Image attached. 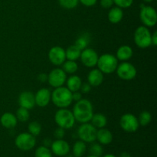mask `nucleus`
Here are the masks:
<instances>
[{
  "instance_id": "obj_40",
  "label": "nucleus",
  "mask_w": 157,
  "mask_h": 157,
  "mask_svg": "<svg viewBox=\"0 0 157 157\" xmlns=\"http://www.w3.org/2000/svg\"><path fill=\"white\" fill-rule=\"evenodd\" d=\"M38 81L41 83H44L48 81V75L45 73H41L38 75Z\"/></svg>"
},
{
  "instance_id": "obj_37",
  "label": "nucleus",
  "mask_w": 157,
  "mask_h": 157,
  "mask_svg": "<svg viewBox=\"0 0 157 157\" xmlns=\"http://www.w3.org/2000/svg\"><path fill=\"white\" fill-rule=\"evenodd\" d=\"M80 90H81V93L87 94L90 91V90H91V86H90L88 83H84V84L82 83Z\"/></svg>"
},
{
  "instance_id": "obj_33",
  "label": "nucleus",
  "mask_w": 157,
  "mask_h": 157,
  "mask_svg": "<svg viewBox=\"0 0 157 157\" xmlns=\"http://www.w3.org/2000/svg\"><path fill=\"white\" fill-rule=\"evenodd\" d=\"M89 151H90V155H94V156L98 157H101L104 153V150H103L101 144H95V143L90 146Z\"/></svg>"
},
{
  "instance_id": "obj_31",
  "label": "nucleus",
  "mask_w": 157,
  "mask_h": 157,
  "mask_svg": "<svg viewBox=\"0 0 157 157\" xmlns=\"http://www.w3.org/2000/svg\"><path fill=\"white\" fill-rule=\"evenodd\" d=\"M35 157H52V153L48 147L41 146L35 150Z\"/></svg>"
},
{
  "instance_id": "obj_20",
  "label": "nucleus",
  "mask_w": 157,
  "mask_h": 157,
  "mask_svg": "<svg viewBox=\"0 0 157 157\" xmlns=\"http://www.w3.org/2000/svg\"><path fill=\"white\" fill-rule=\"evenodd\" d=\"M133 51L129 45H122L119 47L116 53V58L118 61H127L133 57Z\"/></svg>"
},
{
  "instance_id": "obj_10",
  "label": "nucleus",
  "mask_w": 157,
  "mask_h": 157,
  "mask_svg": "<svg viewBox=\"0 0 157 157\" xmlns=\"http://www.w3.org/2000/svg\"><path fill=\"white\" fill-rule=\"evenodd\" d=\"M120 126L127 133H134L140 127L138 118L132 113H125L120 120Z\"/></svg>"
},
{
  "instance_id": "obj_3",
  "label": "nucleus",
  "mask_w": 157,
  "mask_h": 157,
  "mask_svg": "<svg viewBox=\"0 0 157 157\" xmlns=\"http://www.w3.org/2000/svg\"><path fill=\"white\" fill-rule=\"evenodd\" d=\"M118 65V60L112 54L105 53L98 58L97 66L98 69L106 75H110L116 71V69Z\"/></svg>"
},
{
  "instance_id": "obj_36",
  "label": "nucleus",
  "mask_w": 157,
  "mask_h": 157,
  "mask_svg": "<svg viewBox=\"0 0 157 157\" xmlns=\"http://www.w3.org/2000/svg\"><path fill=\"white\" fill-rule=\"evenodd\" d=\"M100 4L104 9H110L113 6V0H101Z\"/></svg>"
},
{
  "instance_id": "obj_32",
  "label": "nucleus",
  "mask_w": 157,
  "mask_h": 157,
  "mask_svg": "<svg viewBox=\"0 0 157 157\" xmlns=\"http://www.w3.org/2000/svg\"><path fill=\"white\" fill-rule=\"evenodd\" d=\"M58 2L64 9H72L78 6L79 0H58Z\"/></svg>"
},
{
  "instance_id": "obj_4",
  "label": "nucleus",
  "mask_w": 157,
  "mask_h": 157,
  "mask_svg": "<svg viewBox=\"0 0 157 157\" xmlns=\"http://www.w3.org/2000/svg\"><path fill=\"white\" fill-rule=\"evenodd\" d=\"M55 121L58 127L64 130L72 128L76 122L72 111L67 108H60L57 110L55 114Z\"/></svg>"
},
{
  "instance_id": "obj_15",
  "label": "nucleus",
  "mask_w": 157,
  "mask_h": 157,
  "mask_svg": "<svg viewBox=\"0 0 157 157\" xmlns=\"http://www.w3.org/2000/svg\"><path fill=\"white\" fill-rule=\"evenodd\" d=\"M51 98L52 92L50 90L45 87H42L39 89L35 94V105H38L40 107H46L50 103Z\"/></svg>"
},
{
  "instance_id": "obj_46",
  "label": "nucleus",
  "mask_w": 157,
  "mask_h": 157,
  "mask_svg": "<svg viewBox=\"0 0 157 157\" xmlns=\"http://www.w3.org/2000/svg\"><path fill=\"white\" fill-rule=\"evenodd\" d=\"M144 1L146 2H152L153 0H144Z\"/></svg>"
},
{
  "instance_id": "obj_12",
  "label": "nucleus",
  "mask_w": 157,
  "mask_h": 157,
  "mask_svg": "<svg viewBox=\"0 0 157 157\" xmlns=\"http://www.w3.org/2000/svg\"><path fill=\"white\" fill-rule=\"evenodd\" d=\"M98 58L99 56L96 51L90 48H87L81 51V56H80L81 63L85 67H90V68L94 67L97 65Z\"/></svg>"
},
{
  "instance_id": "obj_1",
  "label": "nucleus",
  "mask_w": 157,
  "mask_h": 157,
  "mask_svg": "<svg viewBox=\"0 0 157 157\" xmlns=\"http://www.w3.org/2000/svg\"><path fill=\"white\" fill-rule=\"evenodd\" d=\"M75 121L81 124L90 122L94 114L91 102L87 99H81L75 103L72 110Z\"/></svg>"
},
{
  "instance_id": "obj_27",
  "label": "nucleus",
  "mask_w": 157,
  "mask_h": 157,
  "mask_svg": "<svg viewBox=\"0 0 157 157\" xmlns=\"http://www.w3.org/2000/svg\"><path fill=\"white\" fill-rule=\"evenodd\" d=\"M62 70L66 74L69 75H75L78 70V65L75 61L67 60L62 64Z\"/></svg>"
},
{
  "instance_id": "obj_6",
  "label": "nucleus",
  "mask_w": 157,
  "mask_h": 157,
  "mask_svg": "<svg viewBox=\"0 0 157 157\" xmlns=\"http://www.w3.org/2000/svg\"><path fill=\"white\" fill-rule=\"evenodd\" d=\"M116 72L119 78L123 81H131L136 78L137 74L135 66L128 61H122L118 64Z\"/></svg>"
},
{
  "instance_id": "obj_30",
  "label": "nucleus",
  "mask_w": 157,
  "mask_h": 157,
  "mask_svg": "<svg viewBox=\"0 0 157 157\" xmlns=\"http://www.w3.org/2000/svg\"><path fill=\"white\" fill-rule=\"evenodd\" d=\"M29 133L33 135L34 136H37L40 134L41 131V125L38 121H32L29 123L28 126Z\"/></svg>"
},
{
  "instance_id": "obj_38",
  "label": "nucleus",
  "mask_w": 157,
  "mask_h": 157,
  "mask_svg": "<svg viewBox=\"0 0 157 157\" xmlns=\"http://www.w3.org/2000/svg\"><path fill=\"white\" fill-rule=\"evenodd\" d=\"M79 2H81V4L87 6V7H91L96 4L98 0H79Z\"/></svg>"
},
{
  "instance_id": "obj_16",
  "label": "nucleus",
  "mask_w": 157,
  "mask_h": 157,
  "mask_svg": "<svg viewBox=\"0 0 157 157\" xmlns=\"http://www.w3.org/2000/svg\"><path fill=\"white\" fill-rule=\"evenodd\" d=\"M18 104L23 108L32 110L35 106V94L31 91L21 92L18 97Z\"/></svg>"
},
{
  "instance_id": "obj_9",
  "label": "nucleus",
  "mask_w": 157,
  "mask_h": 157,
  "mask_svg": "<svg viewBox=\"0 0 157 157\" xmlns=\"http://www.w3.org/2000/svg\"><path fill=\"white\" fill-rule=\"evenodd\" d=\"M140 20L146 27H153L157 23V13L156 9L151 6H142L140 12Z\"/></svg>"
},
{
  "instance_id": "obj_25",
  "label": "nucleus",
  "mask_w": 157,
  "mask_h": 157,
  "mask_svg": "<svg viewBox=\"0 0 157 157\" xmlns=\"http://www.w3.org/2000/svg\"><path fill=\"white\" fill-rule=\"evenodd\" d=\"M87 150L86 143L82 140H78L75 143L72 147V153L75 157H82Z\"/></svg>"
},
{
  "instance_id": "obj_14",
  "label": "nucleus",
  "mask_w": 157,
  "mask_h": 157,
  "mask_svg": "<svg viewBox=\"0 0 157 157\" xmlns=\"http://www.w3.org/2000/svg\"><path fill=\"white\" fill-rule=\"evenodd\" d=\"M70 145L63 139L53 141L51 145V151L52 154L57 156H64L70 152Z\"/></svg>"
},
{
  "instance_id": "obj_7",
  "label": "nucleus",
  "mask_w": 157,
  "mask_h": 157,
  "mask_svg": "<svg viewBox=\"0 0 157 157\" xmlns=\"http://www.w3.org/2000/svg\"><path fill=\"white\" fill-rule=\"evenodd\" d=\"M98 129L90 123H84L78 127V136L84 143H94L96 140Z\"/></svg>"
},
{
  "instance_id": "obj_26",
  "label": "nucleus",
  "mask_w": 157,
  "mask_h": 157,
  "mask_svg": "<svg viewBox=\"0 0 157 157\" xmlns=\"http://www.w3.org/2000/svg\"><path fill=\"white\" fill-rule=\"evenodd\" d=\"M90 42V34L84 32L83 35H80L76 39L75 43V45H76L78 48L81 49V51L88 48L89 44Z\"/></svg>"
},
{
  "instance_id": "obj_39",
  "label": "nucleus",
  "mask_w": 157,
  "mask_h": 157,
  "mask_svg": "<svg viewBox=\"0 0 157 157\" xmlns=\"http://www.w3.org/2000/svg\"><path fill=\"white\" fill-rule=\"evenodd\" d=\"M81 99H82V94H81L79 90L72 92V100H73V101L77 102V101H79Z\"/></svg>"
},
{
  "instance_id": "obj_42",
  "label": "nucleus",
  "mask_w": 157,
  "mask_h": 157,
  "mask_svg": "<svg viewBox=\"0 0 157 157\" xmlns=\"http://www.w3.org/2000/svg\"><path fill=\"white\" fill-rule=\"evenodd\" d=\"M52 141L49 138H47V139H44V141H43V146L49 147H51V145H52Z\"/></svg>"
},
{
  "instance_id": "obj_22",
  "label": "nucleus",
  "mask_w": 157,
  "mask_h": 157,
  "mask_svg": "<svg viewBox=\"0 0 157 157\" xmlns=\"http://www.w3.org/2000/svg\"><path fill=\"white\" fill-rule=\"evenodd\" d=\"M66 83H67L66 87L70 91L75 92L80 90L81 86L82 84V81H81V78L78 75H71V76H70L66 80Z\"/></svg>"
},
{
  "instance_id": "obj_18",
  "label": "nucleus",
  "mask_w": 157,
  "mask_h": 157,
  "mask_svg": "<svg viewBox=\"0 0 157 157\" xmlns=\"http://www.w3.org/2000/svg\"><path fill=\"white\" fill-rule=\"evenodd\" d=\"M2 126L6 129H13L18 124V120L15 114L9 112H6L2 115L0 118Z\"/></svg>"
},
{
  "instance_id": "obj_17",
  "label": "nucleus",
  "mask_w": 157,
  "mask_h": 157,
  "mask_svg": "<svg viewBox=\"0 0 157 157\" xmlns=\"http://www.w3.org/2000/svg\"><path fill=\"white\" fill-rule=\"evenodd\" d=\"M104 81V74L99 69H93L87 75V83L91 87H98Z\"/></svg>"
},
{
  "instance_id": "obj_45",
  "label": "nucleus",
  "mask_w": 157,
  "mask_h": 157,
  "mask_svg": "<svg viewBox=\"0 0 157 157\" xmlns=\"http://www.w3.org/2000/svg\"><path fill=\"white\" fill-rule=\"evenodd\" d=\"M63 157H75V156H74L73 155H70L68 153V154H67V155H66V156H63Z\"/></svg>"
},
{
  "instance_id": "obj_28",
  "label": "nucleus",
  "mask_w": 157,
  "mask_h": 157,
  "mask_svg": "<svg viewBox=\"0 0 157 157\" xmlns=\"http://www.w3.org/2000/svg\"><path fill=\"white\" fill-rule=\"evenodd\" d=\"M18 121L20 122H27L30 118V113H29V110L25 108L20 107L17 110L16 114H15Z\"/></svg>"
},
{
  "instance_id": "obj_23",
  "label": "nucleus",
  "mask_w": 157,
  "mask_h": 157,
  "mask_svg": "<svg viewBox=\"0 0 157 157\" xmlns=\"http://www.w3.org/2000/svg\"><path fill=\"white\" fill-rule=\"evenodd\" d=\"M90 121H91L92 125L97 129L104 128L107 126V119L105 115L100 113H94Z\"/></svg>"
},
{
  "instance_id": "obj_43",
  "label": "nucleus",
  "mask_w": 157,
  "mask_h": 157,
  "mask_svg": "<svg viewBox=\"0 0 157 157\" xmlns=\"http://www.w3.org/2000/svg\"><path fill=\"white\" fill-rule=\"evenodd\" d=\"M119 157H132L131 155L129 153H127V152H123L122 153H121Z\"/></svg>"
},
{
  "instance_id": "obj_2",
  "label": "nucleus",
  "mask_w": 157,
  "mask_h": 157,
  "mask_svg": "<svg viewBox=\"0 0 157 157\" xmlns=\"http://www.w3.org/2000/svg\"><path fill=\"white\" fill-rule=\"evenodd\" d=\"M51 100L58 108H67L73 102L72 92L64 86L56 87L52 93Z\"/></svg>"
},
{
  "instance_id": "obj_21",
  "label": "nucleus",
  "mask_w": 157,
  "mask_h": 157,
  "mask_svg": "<svg viewBox=\"0 0 157 157\" xmlns=\"http://www.w3.org/2000/svg\"><path fill=\"white\" fill-rule=\"evenodd\" d=\"M124 18V12L122 9L117 7H113L108 12V20L112 24H118L122 21Z\"/></svg>"
},
{
  "instance_id": "obj_13",
  "label": "nucleus",
  "mask_w": 157,
  "mask_h": 157,
  "mask_svg": "<svg viewBox=\"0 0 157 157\" xmlns=\"http://www.w3.org/2000/svg\"><path fill=\"white\" fill-rule=\"evenodd\" d=\"M48 59L54 65H62L66 61L65 50L60 46H54L48 52Z\"/></svg>"
},
{
  "instance_id": "obj_19",
  "label": "nucleus",
  "mask_w": 157,
  "mask_h": 157,
  "mask_svg": "<svg viewBox=\"0 0 157 157\" xmlns=\"http://www.w3.org/2000/svg\"><path fill=\"white\" fill-rule=\"evenodd\" d=\"M97 140L101 145H108L113 141V134L106 128H101L97 131Z\"/></svg>"
},
{
  "instance_id": "obj_41",
  "label": "nucleus",
  "mask_w": 157,
  "mask_h": 157,
  "mask_svg": "<svg viewBox=\"0 0 157 157\" xmlns=\"http://www.w3.org/2000/svg\"><path fill=\"white\" fill-rule=\"evenodd\" d=\"M151 43L152 45H157V32L155 31L153 34H151Z\"/></svg>"
},
{
  "instance_id": "obj_35",
  "label": "nucleus",
  "mask_w": 157,
  "mask_h": 157,
  "mask_svg": "<svg viewBox=\"0 0 157 157\" xmlns=\"http://www.w3.org/2000/svg\"><path fill=\"white\" fill-rule=\"evenodd\" d=\"M64 135H65V130L59 127L55 130V133H54V136L57 140L63 139Z\"/></svg>"
},
{
  "instance_id": "obj_24",
  "label": "nucleus",
  "mask_w": 157,
  "mask_h": 157,
  "mask_svg": "<svg viewBox=\"0 0 157 157\" xmlns=\"http://www.w3.org/2000/svg\"><path fill=\"white\" fill-rule=\"evenodd\" d=\"M81 53V50L80 48H78L76 45L74 44V45L69 46L65 50L66 60L76 61L78 58H80Z\"/></svg>"
},
{
  "instance_id": "obj_29",
  "label": "nucleus",
  "mask_w": 157,
  "mask_h": 157,
  "mask_svg": "<svg viewBox=\"0 0 157 157\" xmlns=\"http://www.w3.org/2000/svg\"><path fill=\"white\" fill-rule=\"evenodd\" d=\"M152 121V115L147 110H144L141 112L138 117V121H139L140 126L145 127L147 126Z\"/></svg>"
},
{
  "instance_id": "obj_47",
  "label": "nucleus",
  "mask_w": 157,
  "mask_h": 157,
  "mask_svg": "<svg viewBox=\"0 0 157 157\" xmlns=\"http://www.w3.org/2000/svg\"><path fill=\"white\" fill-rule=\"evenodd\" d=\"M87 157H98V156H94V155H90V156H87Z\"/></svg>"
},
{
  "instance_id": "obj_34",
  "label": "nucleus",
  "mask_w": 157,
  "mask_h": 157,
  "mask_svg": "<svg viewBox=\"0 0 157 157\" xmlns=\"http://www.w3.org/2000/svg\"><path fill=\"white\" fill-rule=\"evenodd\" d=\"M133 0H113V3L121 9H127L133 5Z\"/></svg>"
},
{
  "instance_id": "obj_8",
  "label": "nucleus",
  "mask_w": 157,
  "mask_h": 157,
  "mask_svg": "<svg viewBox=\"0 0 157 157\" xmlns=\"http://www.w3.org/2000/svg\"><path fill=\"white\" fill-rule=\"evenodd\" d=\"M15 144L18 149L22 151L32 150L36 144L35 136L29 133H21L16 136Z\"/></svg>"
},
{
  "instance_id": "obj_11",
  "label": "nucleus",
  "mask_w": 157,
  "mask_h": 157,
  "mask_svg": "<svg viewBox=\"0 0 157 157\" xmlns=\"http://www.w3.org/2000/svg\"><path fill=\"white\" fill-rule=\"evenodd\" d=\"M67 80V74L62 70V68L53 69L48 75V82L52 87H59L64 86Z\"/></svg>"
},
{
  "instance_id": "obj_44",
  "label": "nucleus",
  "mask_w": 157,
  "mask_h": 157,
  "mask_svg": "<svg viewBox=\"0 0 157 157\" xmlns=\"http://www.w3.org/2000/svg\"><path fill=\"white\" fill-rule=\"evenodd\" d=\"M103 157H117V156H115L113 154H107V155H104Z\"/></svg>"
},
{
  "instance_id": "obj_5",
  "label": "nucleus",
  "mask_w": 157,
  "mask_h": 157,
  "mask_svg": "<svg viewBox=\"0 0 157 157\" xmlns=\"http://www.w3.org/2000/svg\"><path fill=\"white\" fill-rule=\"evenodd\" d=\"M151 32L150 29L144 25L139 26L135 30L133 40L138 48L142 49L147 48L152 45L151 43Z\"/></svg>"
}]
</instances>
